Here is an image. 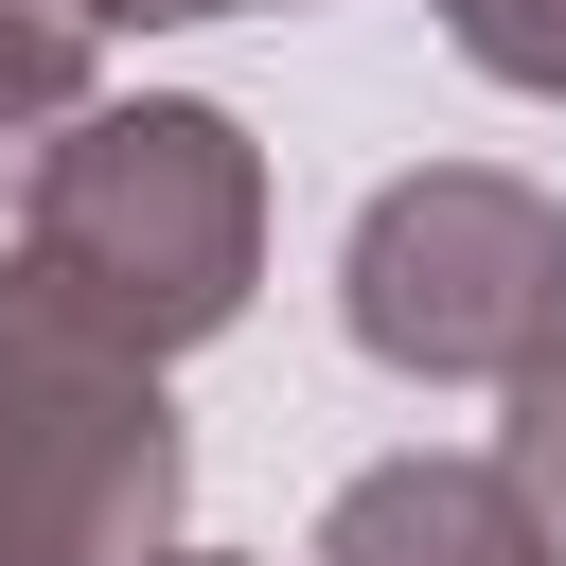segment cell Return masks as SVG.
I'll return each instance as SVG.
<instances>
[{
	"label": "cell",
	"instance_id": "ba28073f",
	"mask_svg": "<svg viewBox=\"0 0 566 566\" xmlns=\"http://www.w3.org/2000/svg\"><path fill=\"white\" fill-rule=\"evenodd\" d=\"M106 35H159V18H301V0H88Z\"/></svg>",
	"mask_w": 566,
	"mask_h": 566
},
{
	"label": "cell",
	"instance_id": "6da1fadb",
	"mask_svg": "<svg viewBox=\"0 0 566 566\" xmlns=\"http://www.w3.org/2000/svg\"><path fill=\"white\" fill-rule=\"evenodd\" d=\"M18 283H53L124 354H195L265 283V159L195 88H88L18 177Z\"/></svg>",
	"mask_w": 566,
	"mask_h": 566
},
{
	"label": "cell",
	"instance_id": "8992f818",
	"mask_svg": "<svg viewBox=\"0 0 566 566\" xmlns=\"http://www.w3.org/2000/svg\"><path fill=\"white\" fill-rule=\"evenodd\" d=\"M424 18L460 35V71H495V88L566 106V0H424Z\"/></svg>",
	"mask_w": 566,
	"mask_h": 566
},
{
	"label": "cell",
	"instance_id": "3957f363",
	"mask_svg": "<svg viewBox=\"0 0 566 566\" xmlns=\"http://www.w3.org/2000/svg\"><path fill=\"white\" fill-rule=\"evenodd\" d=\"M195 495L159 354L88 336L53 283L0 265V566H159Z\"/></svg>",
	"mask_w": 566,
	"mask_h": 566
},
{
	"label": "cell",
	"instance_id": "7a4b0ae2",
	"mask_svg": "<svg viewBox=\"0 0 566 566\" xmlns=\"http://www.w3.org/2000/svg\"><path fill=\"white\" fill-rule=\"evenodd\" d=\"M336 318L407 389H548L566 371V212L495 159H424L354 212Z\"/></svg>",
	"mask_w": 566,
	"mask_h": 566
},
{
	"label": "cell",
	"instance_id": "52a82bcc",
	"mask_svg": "<svg viewBox=\"0 0 566 566\" xmlns=\"http://www.w3.org/2000/svg\"><path fill=\"white\" fill-rule=\"evenodd\" d=\"M495 460H513V478H531V513L566 531V371H548V389H513V442H495Z\"/></svg>",
	"mask_w": 566,
	"mask_h": 566
},
{
	"label": "cell",
	"instance_id": "9c48e42d",
	"mask_svg": "<svg viewBox=\"0 0 566 566\" xmlns=\"http://www.w3.org/2000/svg\"><path fill=\"white\" fill-rule=\"evenodd\" d=\"M159 566H230V548H159Z\"/></svg>",
	"mask_w": 566,
	"mask_h": 566
},
{
	"label": "cell",
	"instance_id": "277c9868",
	"mask_svg": "<svg viewBox=\"0 0 566 566\" xmlns=\"http://www.w3.org/2000/svg\"><path fill=\"white\" fill-rule=\"evenodd\" d=\"M301 566H566V531L531 513V478L495 442H407V460L336 478Z\"/></svg>",
	"mask_w": 566,
	"mask_h": 566
},
{
	"label": "cell",
	"instance_id": "5b68a950",
	"mask_svg": "<svg viewBox=\"0 0 566 566\" xmlns=\"http://www.w3.org/2000/svg\"><path fill=\"white\" fill-rule=\"evenodd\" d=\"M88 53H106V35H71V18L0 0V177H35V142L88 106Z\"/></svg>",
	"mask_w": 566,
	"mask_h": 566
}]
</instances>
